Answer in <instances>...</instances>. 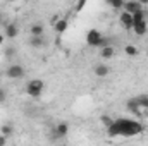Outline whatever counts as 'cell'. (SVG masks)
Instances as JSON below:
<instances>
[{
  "instance_id": "obj_1",
  "label": "cell",
  "mask_w": 148,
  "mask_h": 146,
  "mask_svg": "<svg viewBox=\"0 0 148 146\" xmlns=\"http://www.w3.org/2000/svg\"><path fill=\"white\" fill-rule=\"evenodd\" d=\"M114 124L119 131V136H124V138H131V136L143 132V124H140L138 120H133V119L121 117V119H115Z\"/></svg>"
},
{
  "instance_id": "obj_2",
  "label": "cell",
  "mask_w": 148,
  "mask_h": 146,
  "mask_svg": "<svg viewBox=\"0 0 148 146\" xmlns=\"http://www.w3.org/2000/svg\"><path fill=\"white\" fill-rule=\"evenodd\" d=\"M43 88H45V83H43L41 79H33V81H29V83L26 84V93H28L29 96H33V98H40Z\"/></svg>"
},
{
  "instance_id": "obj_3",
  "label": "cell",
  "mask_w": 148,
  "mask_h": 146,
  "mask_svg": "<svg viewBox=\"0 0 148 146\" xmlns=\"http://www.w3.org/2000/svg\"><path fill=\"white\" fill-rule=\"evenodd\" d=\"M102 33L98 31V29H90L88 33H86V43L90 45V46H100V43H102Z\"/></svg>"
},
{
  "instance_id": "obj_4",
  "label": "cell",
  "mask_w": 148,
  "mask_h": 146,
  "mask_svg": "<svg viewBox=\"0 0 148 146\" xmlns=\"http://www.w3.org/2000/svg\"><path fill=\"white\" fill-rule=\"evenodd\" d=\"M124 12L127 14H138V12H143V3L141 2H134V0H129V2H124Z\"/></svg>"
},
{
  "instance_id": "obj_5",
  "label": "cell",
  "mask_w": 148,
  "mask_h": 146,
  "mask_svg": "<svg viewBox=\"0 0 148 146\" xmlns=\"http://www.w3.org/2000/svg\"><path fill=\"white\" fill-rule=\"evenodd\" d=\"M5 74H7V77H9V79H21V77L24 76V67H23V65H19V64L10 65V67L5 71Z\"/></svg>"
},
{
  "instance_id": "obj_6",
  "label": "cell",
  "mask_w": 148,
  "mask_h": 146,
  "mask_svg": "<svg viewBox=\"0 0 148 146\" xmlns=\"http://www.w3.org/2000/svg\"><path fill=\"white\" fill-rule=\"evenodd\" d=\"M121 24L126 28V29H133V16L127 14V12H121V17H119Z\"/></svg>"
},
{
  "instance_id": "obj_7",
  "label": "cell",
  "mask_w": 148,
  "mask_h": 146,
  "mask_svg": "<svg viewBox=\"0 0 148 146\" xmlns=\"http://www.w3.org/2000/svg\"><path fill=\"white\" fill-rule=\"evenodd\" d=\"M67 132H69V126H67V122H60V124H57V127H55V134H57V138H66Z\"/></svg>"
},
{
  "instance_id": "obj_8",
  "label": "cell",
  "mask_w": 148,
  "mask_h": 146,
  "mask_svg": "<svg viewBox=\"0 0 148 146\" xmlns=\"http://www.w3.org/2000/svg\"><path fill=\"white\" fill-rule=\"evenodd\" d=\"M17 35H19V28L16 24H12V23L10 24H5V38H10L12 40V38H16Z\"/></svg>"
},
{
  "instance_id": "obj_9",
  "label": "cell",
  "mask_w": 148,
  "mask_h": 146,
  "mask_svg": "<svg viewBox=\"0 0 148 146\" xmlns=\"http://www.w3.org/2000/svg\"><path fill=\"white\" fill-rule=\"evenodd\" d=\"M114 53H115V50H114V46L109 45V46H103V48H100V57L102 59H112L114 57Z\"/></svg>"
},
{
  "instance_id": "obj_10",
  "label": "cell",
  "mask_w": 148,
  "mask_h": 146,
  "mask_svg": "<svg viewBox=\"0 0 148 146\" xmlns=\"http://www.w3.org/2000/svg\"><path fill=\"white\" fill-rule=\"evenodd\" d=\"M67 26H69V23H67V19H60L55 26H53V29H55V33L57 35H62L66 29H67Z\"/></svg>"
},
{
  "instance_id": "obj_11",
  "label": "cell",
  "mask_w": 148,
  "mask_h": 146,
  "mask_svg": "<svg viewBox=\"0 0 148 146\" xmlns=\"http://www.w3.org/2000/svg\"><path fill=\"white\" fill-rule=\"evenodd\" d=\"M133 31H134L138 36H143V35H147V31H148L147 21H145V23H140V24H134V26H133Z\"/></svg>"
},
{
  "instance_id": "obj_12",
  "label": "cell",
  "mask_w": 148,
  "mask_h": 146,
  "mask_svg": "<svg viewBox=\"0 0 148 146\" xmlns=\"http://www.w3.org/2000/svg\"><path fill=\"white\" fill-rule=\"evenodd\" d=\"M126 107H127L129 112H133V113H136V115H138V113H140V110H141V108H140V105H138V100H136V98H131V100L126 103Z\"/></svg>"
},
{
  "instance_id": "obj_13",
  "label": "cell",
  "mask_w": 148,
  "mask_h": 146,
  "mask_svg": "<svg viewBox=\"0 0 148 146\" xmlns=\"http://www.w3.org/2000/svg\"><path fill=\"white\" fill-rule=\"evenodd\" d=\"M109 72H110V69H109L107 65H103V64H100V65L95 67V74H97L98 77H105Z\"/></svg>"
},
{
  "instance_id": "obj_14",
  "label": "cell",
  "mask_w": 148,
  "mask_h": 146,
  "mask_svg": "<svg viewBox=\"0 0 148 146\" xmlns=\"http://www.w3.org/2000/svg\"><path fill=\"white\" fill-rule=\"evenodd\" d=\"M29 45H31V46H35V48H41V46L45 45V41H43V38H41V36H31Z\"/></svg>"
},
{
  "instance_id": "obj_15",
  "label": "cell",
  "mask_w": 148,
  "mask_h": 146,
  "mask_svg": "<svg viewBox=\"0 0 148 146\" xmlns=\"http://www.w3.org/2000/svg\"><path fill=\"white\" fill-rule=\"evenodd\" d=\"M29 33H31V36H41L43 35V26L41 24H33L29 28Z\"/></svg>"
},
{
  "instance_id": "obj_16",
  "label": "cell",
  "mask_w": 148,
  "mask_h": 146,
  "mask_svg": "<svg viewBox=\"0 0 148 146\" xmlns=\"http://www.w3.org/2000/svg\"><path fill=\"white\" fill-rule=\"evenodd\" d=\"M140 23H145V12L133 14V26H134V24H140Z\"/></svg>"
},
{
  "instance_id": "obj_17",
  "label": "cell",
  "mask_w": 148,
  "mask_h": 146,
  "mask_svg": "<svg viewBox=\"0 0 148 146\" xmlns=\"http://www.w3.org/2000/svg\"><path fill=\"white\" fill-rule=\"evenodd\" d=\"M0 131H2V136L9 138V136H10V134L14 132V127H12L10 124H5V126H2V129H0Z\"/></svg>"
},
{
  "instance_id": "obj_18",
  "label": "cell",
  "mask_w": 148,
  "mask_h": 146,
  "mask_svg": "<svg viewBox=\"0 0 148 146\" xmlns=\"http://www.w3.org/2000/svg\"><path fill=\"white\" fill-rule=\"evenodd\" d=\"M100 122H102V124L109 129L112 124H114V119H112V117H109V115H102V117H100Z\"/></svg>"
},
{
  "instance_id": "obj_19",
  "label": "cell",
  "mask_w": 148,
  "mask_h": 146,
  "mask_svg": "<svg viewBox=\"0 0 148 146\" xmlns=\"http://www.w3.org/2000/svg\"><path fill=\"white\" fill-rule=\"evenodd\" d=\"M124 52H126L129 57H134V55H138V50H136V46H133V45H126Z\"/></svg>"
},
{
  "instance_id": "obj_20",
  "label": "cell",
  "mask_w": 148,
  "mask_h": 146,
  "mask_svg": "<svg viewBox=\"0 0 148 146\" xmlns=\"http://www.w3.org/2000/svg\"><path fill=\"white\" fill-rule=\"evenodd\" d=\"M138 100V105H140V108H148V96H138L136 98Z\"/></svg>"
},
{
  "instance_id": "obj_21",
  "label": "cell",
  "mask_w": 148,
  "mask_h": 146,
  "mask_svg": "<svg viewBox=\"0 0 148 146\" xmlns=\"http://www.w3.org/2000/svg\"><path fill=\"white\" fill-rule=\"evenodd\" d=\"M107 3L110 7H114V9H122L124 7V2L122 0H107Z\"/></svg>"
},
{
  "instance_id": "obj_22",
  "label": "cell",
  "mask_w": 148,
  "mask_h": 146,
  "mask_svg": "<svg viewBox=\"0 0 148 146\" xmlns=\"http://www.w3.org/2000/svg\"><path fill=\"white\" fill-rule=\"evenodd\" d=\"M3 55H5L7 59H12V57L16 55V48H14V46H7L5 52H3Z\"/></svg>"
},
{
  "instance_id": "obj_23",
  "label": "cell",
  "mask_w": 148,
  "mask_h": 146,
  "mask_svg": "<svg viewBox=\"0 0 148 146\" xmlns=\"http://www.w3.org/2000/svg\"><path fill=\"white\" fill-rule=\"evenodd\" d=\"M86 3H88L86 0H79V2H77V3L74 5V10H76V12H81V10H83V9L86 7Z\"/></svg>"
},
{
  "instance_id": "obj_24",
  "label": "cell",
  "mask_w": 148,
  "mask_h": 146,
  "mask_svg": "<svg viewBox=\"0 0 148 146\" xmlns=\"http://www.w3.org/2000/svg\"><path fill=\"white\" fill-rule=\"evenodd\" d=\"M59 21H60V14H55V16H53V17L50 19V24H52V26H55V24H57Z\"/></svg>"
},
{
  "instance_id": "obj_25",
  "label": "cell",
  "mask_w": 148,
  "mask_h": 146,
  "mask_svg": "<svg viewBox=\"0 0 148 146\" xmlns=\"http://www.w3.org/2000/svg\"><path fill=\"white\" fill-rule=\"evenodd\" d=\"M5 98H7V93H5V89H2V88H0V103H3V102H5Z\"/></svg>"
},
{
  "instance_id": "obj_26",
  "label": "cell",
  "mask_w": 148,
  "mask_h": 146,
  "mask_svg": "<svg viewBox=\"0 0 148 146\" xmlns=\"http://www.w3.org/2000/svg\"><path fill=\"white\" fill-rule=\"evenodd\" d=\"M5 143H7V138L0 134V146H5Z\"/></svg>"
},
{
  "instance_id": "obj_27",
  "label": "cell",
  "mask_w": 148,
  "mask_h": 146,
  "mask_svg": "<svg viewBox=\"0 0 148 146\" xmlns=\"http://www.w3.org/2000/svg\"><path fill=\"white\" fill-rule=\"evenodd\" d=\"M3 40H5V38H3V35H0V45L3 43Z\"/></svg>"
}]
</instances>
